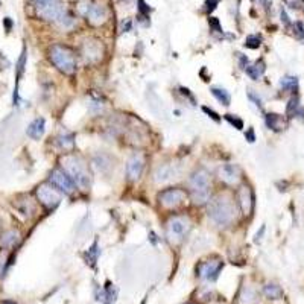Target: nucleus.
Listing matches in <instances>:
<instances>
[{"label": "nucleus", "instance_id": "nucleus-1", "mask_svg": "<svg viewBox=\"0 0 304 304\" xmlns=\"http://www.w3.org/2000/svg\"><path fill=\"white\" fill-rule=\"evenodd\" d=\"M208 216L220 226L230 225L236 219V205L233 199L226 195H217L213 198L208 202Z\"/></svg>", "mask_w": 304, "mask_h": 304}, {"label": "nucleus", "instance_id": "nucleus-2", "mask_svg": "<svg viewBox=\"0 0 304 304\" xmlns=\"http://www.w3.org/2000/svg\"><path fill=\"white\" fill-rule=\"evenodd\" d=\"M65 174L73 180L74 186H78L81 190H89L92 186V175L89 171L87 163L76 157V156H65L61 160Z\"/></svg>", "mask_w": 304, "mask_h": 304}, {"label": "nucleus", "instance_id": "nucleus-3", "mask_svg": "<svg viewBox=\"0 0 304 304\" xmlns=\"http://www.w3.org/2000/svg\"><path fill=\"white\" fill-rule=\"evenodd\" d=\"M189 184L193 202L198 205L205 204L210 198V174L205 169H198L192 174Z\"/></svg>", "mask_w": 304, "mask_h": 304}, {"label": "nucleus", "instance_id": "nucleus-4", "mask_svg": "<svg viewBox=\"0 0 304 304\" xmlns=\"http://www.w3.org/2000/svg\"><path fill=\"white\" fill-rule=\"evenodd\" d=\"M50 59L55 64V67L65 73V74H73L76 71V56L74 52L62 44H55L50 47Z\"/></svg>", "mask_w": 304, "mask_h": 304}, {"label": "nucleus", "instance_id": "nucleus-5", "mask_svg": "<svg viewBox=\"0 0 304 304\" xmlns=\"http://www.w3.org/2000/svg\"><path fill=\"white\" fill-rule=\"evenodd\" d=\"M190 230V220L186 216H174L169 219L166 226V235L169 242L180 244Z\"/></svg>", "mask_w": 304, "mask_h": 304}, {"label": "nucleus", "instance_id": "nucleus-6", "mask_svg": "<svg viewBox=\"0 0 304 304\" xmlns=\"http://www.w3.org/2000/svg\"><path fill=\"white\" fill-rule=\"evenodd\" d=\"M81 13L93 26H101L108 19V8L101 2H87L81 5Z\"/></svg>", "mask_w": 304, "mask_h": 304}, {"label": "nucleus", "instance_id": "nucleus-7", "mask_svg": "<svg viewBox=\"0 0 304 304\" xmlns=\"http://www.w3.org/2000/svg\"><path fill=\"white\" fill-rule=\"evenodd\" d=\"M159 201H160L162 207H165L168 210H174V208H178L180 205H183L187 201V193L183 189H178V187L166 189L159 195Z\"/></svg>", "mask_w": 304, "mask_h": 304}, {"label": "nucleus", "instance_id": "nucleus-8", "mask_svg": "<svg viewBox=\"0 0 304 304\" xmlns=\"http://www.w3.org/2000/svg\"><path fill=\"white\" fill-rule=\"evenodd\" d=\"M37 198L46 208H55L59 205L62 195L61 190L56 189L53 184H41L37 189Z\"/></svg>", "mask_w": 304, "mask_h": 304}, {"label": "nucleus", "instance_id": "nucleus-9", "mask_svg": "<svg viewBox=\"0 0 304 304\" xmlns=\"http://www.w3.org/2000/svg\"><path fill=\"white\" fill-rule=\"evenodd\" d=\"M65 11H67V10H65L61 4L55 2V0H49V2H41V4H38V7H37V14H38L41 19H44V20H53V22H58V20L62 17V14H64Z\"/></svg>", "mask_w": 304, "mask_h": 304}, {"label": "nucleus", "instance_id": "nucleus-10", "mask_svg": "<svg viewBox=\"0 0 304 304\" xmlns=\"http://www.w3.org/2000/svg\"><path fill=\"white\" fill-rule=\"evenodd\" d=\"M222 268H223V262L220 259L205 260L198 266V275L205 281H214Z\"/></svg>", "mask_w": 304, "mask_h": 304}, {"label": "nucleus", "instance_id": "nucleus-11", "mask_svg": "<svg viewBox=\"0 0 304 304\" xmlns=\"http://www.w3.org/2000/svg\"><path fill=\"white\" fill-rule=\"evenodd\" d=\"M50 183L56 187V189H59L62 193H65V195H70V193H73L74 192V183H73V180L65 174V171H61V169H55V171H52V174H50Z\"/></svg>", "mask_w": 304, "mask_h": 304}, {"label": "nucleus", "instance_id": "nucleus-12", "mask_svg": "<svg viewBox=\"0 0 304 304\" xmlns=\"http://www.w3.org/2000/svg\"><path fill=\"white\" fill-rule=\"evenodd\" d=\"M217 175L220 178V181L230 184V186H235L241 181L242 178V171L238 165H233V163H225L219 168L217 171Z\"/></svg>", "mask_w": 304, "mask_h": 304}, {"label": "nucleus", "instance_id": "nucleus-13", "mask_svg": "<svg viewBox=\"0 0 304 304\" xmlns=\"http://www.w3.org/2000/svg\"><path fill=\"white\" fill-rule=\"evenodd\" d=\"M144 168V157L140 154V152H135L134 156H131V159L128 160L126 165V175L129 181H137L141 177Z\"/></svg>", "mask_w": 304, "mask_h": 304}, {"label": "nucleus", "instance_id": "nucleus-14", "mask_svg": "<svg viewBox=\"0 0 304 304\" xmlns=\"http://www.w3.org/2000/svg\"><path fill=\"white\" fill-rule=\"evenodd\" d=\"M83 53L87 62H98L102 58V44L96 40H87L83 46Z\"/></svg>", "mask_w": 304, "mask_h": 304}, {"label": "nucleus", "instance_id": "nucleus-15", "mask_svg": "<svg viewBox=\"0 0 304 304\" xmlns=\"http://www.w3.org/2000/svg\"><path fill=\"white\" fill-rule=\"evenodd\" d=\"M239 204H241V210L245 216H250L254 207V196H253V190L248 186H242L239 189Z\"/></svg>", "mask_w": 304, "mask_h": 304}, {"label": "nucleus", "instance_id": "nucleus-16", "mask_svg": "<svg viewBox=\"0 0 304 304\" xmlns=\"http://www.w3.org/2000/svg\"><path fill=\"white\" fill-rule=\"evenodd\" d=\"M44 131H46V122L43 117H38L35 120H32L26 129V134L34 138V140H40L43 135H44Z\"/></svg>", "mask_w": 304, "mask_h": 304}, {"label": "nucleus", "instance_id": "nucleus-17", "mask_svg": "<svg viewBox=\"0 0 304 304\" xmlns=\"http://www.w3.org/2000/svg\"><path fill=\"white\" fill-rule=\"evenodd\" d=\"M265 122H266V126L272 131H283L286 128V119L280 114H275V113L266 114Z\"/></svg>", "mask_w": 304, "mask_h": 304}, {"label": "nucleus", "instance_id": "nucleus-18", "mask_svg": "<svg viewBox=\"0 0 304 304\" xmlns=\"http://www.w3.org/2000/svg\"><path fill=\"white\" fill-rule=\"evenodd\" d=\"M154 177H156V183H166V181L175 178V169H174V166H160L156 171Z\"/></svg>", "mask_w": 304, "mask_h": 304}, {"label": "nucleus", "instance_id": "nucleus-19", "mask_svg": "<svg viewBox=\"0 0 304 304\" xmlns=\"http://www.w3.org/2000/svg\"><path fill=\"white\" fill-rule=\"evenodd\" d=\"M245 71H247V74L250 76L251 80L257 81L259 78H262V74L265 73V62L260 59V61L254 62L253 65H248V68Z\"/></svg>", "mask_w": 304, "mask_h": 304}, {"label": "nucleus", "instance_id": "nucleus-20", "mask_svg": "<svg viewBox=\"0 0 304 304\" xmlns=\"http://www.w3.org/2000/svg\"><path fill=\"white\" fill-rule=\"evenodd\" d=\"M211 95L216 98V101L217 102H220L222 105H230V102H232V96H230V93H228L225 89H220V87H211Z\"/></svg>", "mask_w": 304, "mask_h": 304}, {"label": "nucleus", "instance_id": "nucleus-21", "mask_svg": "<svg viewBox=\"0 0 304 304\" xmlns=\"http://www.w3.org/2000/svg\"><path fill=\"white\" fill-rule=\"evenodd\" d=\"M58 144L64 149V150H71L74 147V135L70 132L61 134L58 137Z\"/></svg>", "mask_w": 304, "mask_h": 304}, {"label": "nucleus", "instance_id": "nucleus-22", "mask_svg": "<svg viewBox=\"0 0 304 304\" xmlns=\"http://www.w3.org/2000/svg\"><path fill=\"white\" fill-rule=\"evenodd\" d=\"M280 86L283 90H287V92H296L298 90V80L295 76H284V78L280 81Z\"/></svg>", "mask_w": 304, "mask_h": 304}, {"label": "nucleus", "instance_id": "nucleus-23", "mask_svg": "<svg viewBox=\"0 0 304 304\" xmlns=\"http://www.w3.org/2000/svg\"><path fill=\"white\" fill-rule=\"evenodd\" d=\"M263 292H265V295H266L269 299H278V298H281V295H283V290H281L280 286H277V284H266L265 289H263Z\"/></svg>", "mask_w": 304, "mask_h": 304}, {"label": "nucleus", "instance_id": "nucleus-24", "mask_svg": "<svg viewBox=\"0 0 304 304\" xmlns=\"http://www.w3.org/2000/svg\"><path fill=\"white\" fill-rule=\"evenodd\" d=\"M298 111H299V99H298V96H292V98L289 99V102H287L286 114H287L289 117H292V116H295Z\"/></svg>", "mask_w": 304, "mask_h": 304}, {"label": "nucleus", "instance_id": "nucleus-25", "mask_svg": "<svg viewBox=\"0 0 304 304\" xmlns=\"http://www.w3.org/2000/svg\"><path fill=\"white\" fill-rule=\"evenodd\" d=\"M19 242V233L17 232H10L2 238V245L4 247H13Z\"/></svg>", "mask_w": 304, "mask_h": 304}, {"label": "nucleus", "instance_id": "nucleus-26", "mask_svg": "<svg viewBox=\"0 0 304 304\" xmlns=\"http://www.w3.org/2000/svg\"><path fill=\"white\" fill-rule=\"evenodd\" d=\"M260 44H262V37L260 35H250L245 40V46L248 49H257V47H260Z\"/></svg>", "mask_w": 304, "mask_h": 304}, {"label": "nucleus", "instance_id": "nucleus-27", "mask_svg": "<svg viewBox=\"0 0 304 304\" xmlns=\"http://www.w3.org/2000/svg\"><path fill=\"white\" fill-rule=\"evenodd\" d=\"M99 253H101V250H99V247H98V242H95V244L92 245V248L87 251V260H89L92 265H95L96 260H98Z\"/></svg>", "mask_w": 304, "mask_h": 304}, {"label": "nucleus", "instance_id": "nucleus-28", "mask_svg": "<svg viewBox=\"0 0 304 304\" xmlns=\"http://www.w3.org/2000/svg\"><path fill=\"white\" fill-rule=\"evenodd\" d=\"M58 23H59L62 28H71V26L74 25V19H73V16H71L68 11H65V13L62 14V17L58 20Z\"/></svg>", "mask_w": 304, "mask_h": 304}, {"label": "nucleus", "instance_id": "nucleus-29", "mask_svg": "<svg viewBox=\"0 0 304 304\" xmlns=\"http://www.w3.org/2000/svg\"><path fill=\"white\" fill-rule=\"evenodd\" d=\"M225 120L230 123L232 126H235L236 129H242L244 128V122L239 117H235L233 114H225Z\"/></svg>", "mask_w": 304, "mask_h": 304}, {"label": "nucleus", "instance_id": "nucleus-30", "mask_svg": "<svg viewBox=\"0 0 304 304\" xmlns=\"http://www.w3.org/2000/svg\"><path fill=\"white\" fill-rule=\"evenodd\" d=\"M138 11H140V19H146L149 16V7L144 4V0H138Z\"/></svg>", "mask_w": 304, "mask_h": 304}, {"label": "nucleus", "instance_id": "nucleus-31", "mask_svg": "<svg viewBox=\"0 0 304 304\" xmlns=\"http://www.w3.org/2000/svg\"><path fill=\"white\" fill-rule=\"evenodd\" d=\"M293 34H295L296 38H304V23L296 22L293 25Z\"/></svg>", "mask_w": 304, "mask_h": 304}, {"label": "nucleus", "instance_id": "nucleus-32", "mask_svg": "<svg viewBox=\"0 0 304 304\" xmlns=\"http://www.w3.org/2000/svg\"><path fill=\"white\" fill-rule=\"evenodd\" d=\"M202 111H204V113H205V114H207V116H208L210 119H213L214 122H217V123L220 122V117H219V114H217L216 111L210 110L208 107H202Z\"/></svg>", "mask_w": 304, "mask_h": 304}, {"label": "nucleus", "instance_id": "nucleus-33", "mask_svg": "<svg viewBox=\"0 0 304 304\" xmlns=\"http://www.w3.org/2000/svg\"><path fill=\"white\" fill-rule=\"evenodd\" d=\"M208 25H210V28H211L214 32H222V28H220L219 20H217L216 17H210V19H208Z\"/></svg>", "mask_w": 304, "mask_h": 304}, {"label": "nucleus", "instance_id": "nucleus-34", "mask_svg": "<svg viewBox=\"0 0 304 304\" xmlns=\"http://www.w3.org/2000/svg\"><path fill=\"white\" fill-rule=\"evenodd\" d=\"M238 58H239V64H241V67H242L244 70H247V68H248V65H250L248 58H247L245 55H242V53H238Z\"/></svg>", "mask_w": 304, "mask_h": 304}, {"label": "nucleus", "instance_id": "nucleus-35", "mask_svg": "<svg viewBox=\"0 0 304 304\" xmlns=\"http://www.w3.org/2000/svg\"><path fill=\"white\" fill-rule=\"evenodd\" d=\"M180 92H181V95L184 96V98H187L190 102H192V105H195V98H193V95L190 93V90L189 89H184V87H181L180 89Z\"/></svg>", "mask_w": 304, "mask_h": 304}, {"label": "nucleus", "instance_id": "nucleus-36", "mask_svg": "<svg viewBox=\"0 0 304 304\" xmlns=\"http://www.w3.org/2000/svg\"><path fill=\"white\" fill-rule=\"evenodd\" d=\"M248 98H250L251 102H254V105H256L257 108L262 110V99H260V98H257V96H256L254 93H251V92H248Z\"/></svg>", "mask_w": 304, "mask_h": 304}, {"label": "nucleus", "instance_id": "nucleus-37", "mask_svg": "<svg viewBox=\"0 0 304 304\" xmlns=\"http://www.w3.org/2000/svg\"><path fill=\"white\" fill-rule=\"evenodd\" d=\"M245 137H247V140H248L250 143H253V141L256 140V135H254V129H253V128H250V129H248V132L245 134Z\"/></svg>", "mask_w": 304, "mask_h": 304}, {"label": "nucleus", "instance_id": "nucleus-38", "mask_svg": "<svg viewBox=\"0 0 304 304\" xmlns=\"http://www.w3.org/2000/svg\"><path fill=\"white\" fill-rule=\"evenodd\" d=\"M216 5H217V0H208V2L205 4L207 11H213V10L216 8Z\"/></svg>", "mask_w": 304, "mask_h": 304}, {"label": "nucleus", "instance_id": "nucleus-39", "mask_svg": "<svg viewBox=\"0 0 304 304\" xmlns=\"http://www.w3.org/2000/svg\"><path fill=\"white\" fill-rule=\"evenodd\" d=\"M254 2H259V4H260V5H263L265 8H269V7L272 5L271 0H254Z\"/></svg>", "mask_w": 304, "mask_h": 304}, {"label": "nucleus", "instance_id": "nucleus-40", "mask_svg": "<svg viewBox=\"0 0 304 304\" xmlns=\"http://www.w3.org/2000/svg\"><path fill=\"white\" fill-rule=\"evenodd\" d=\"M281 20H283V22H284L286 25H289V17L286 16V13H284L283 10H281Z\"/></svg>", "mask_w": 304, "mask_h": 304}, {"label": "nucleus", "instance_id": "nucleus-41", "mask_svg": "<svg viewBox=\"0 0 304 304\" xmlns=\"http://www.w3.org/2000/svg\"><path fill=\"white\" fill-rule=\"evenodd\" d=\"M122 29L125 31V32H128L129 29H131V22H126V23H123V26H122Z\"/></svg>", "mask_w": 304, "mask_h": 304}, {"label": "nucleus", "instance_id": "nucleus-42", "mask_svg": "<svg viewBox=\"0 0 304 304\" xmlns=\"http://www.w3.org/2000/svg\"><path fill=\"white\" fill-rule=\"evenodd\" d=\"M2 304H16V302H13V301H4Z\"/></svg>", "mask_w": 304, "mask_h": 304}, {"label": "nucleus", "instance_id": "nucleus-43", "mask_svg": "<svg viewBox=\"0 0 304 304\" xmlns=\"http://www.w3.org/2000/svg\"><path fill=\"white\" fill-rule=\"evenodd\" d=\"M35 2H38V4H41V2H49V0H35Z\"/></svg>", "mask_w": 304, "mask_h": 304}]
</instances>
